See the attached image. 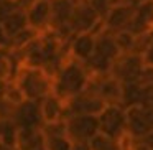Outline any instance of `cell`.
Returning <instances> with one entry per match:
<instances>
[{
  "instance_id": "cell-1",
  "label": "cell",
  "mask_w": 153,
  "mask_h": 150,
  "mask_svg": "<svg viewBox=\"0 0 153 150\" xmlns=\"http://www.w3.org/2000/svg\"><path fill=\"white\" fill-rule=\"evenodd\" d=\"M89 79L91 73L86 64L68 58L53 78V94L63 101H69L86 91Z\"/></svg>"
},
{
  "instance_id": "cell-2",
  "label": "cell",
  "mask_w": 153,
  "mask_h": 150,
  "mask_svg": "<svg viewBox=\"0 0 153 150\" xmlns=\"http://www.w3.org/2000/svg\"><path fill=\"white\" fill-rule=\"evenodd\" d=\"M13 83L18 86L25 101L41 102L45 97L53 94V78L48 76L43 69L22 66L13 78Z\"/></svg>"
},
{
  "instance_id": "cell-3",
  "label": "cell",
  "mask_w": 153,
  "mask_h": 150,
  "mask_svg": "<svg viewBox=\"0 0 153 150\" xmlns=\"http://www.w3.org/2000/svg\"><path fill=\"white\" fill-rule=\"evenodd\" d=\"M68 30L73 37L82 33H99L102 30V20L91 8L87 0H77L68 23Z\"/></svg>"
},
{
  "instance_id": "cell-4",
  "label": "cell",
  "mask_w": 153,
  "mask_h": 150,
  "mask_svg": "<svg viewBox=\"0 0 153 150\" xmlns=\"http://www.w3.org/2000/svg\"><path fill=\"white\" fill-rule=\"evenodd\" d=\"M99 120V134L109 137L112 140H122L127 134V119L125 109L119 104H109L105 109L97 116Z\"/></svg>"
},
{
  "instance_id": "cell-5",
  "label": "cell",
  "mask_w": 153,
  "mask_h": 150,
  "mask_svg": "<svg viewBox=\"0 0 153 150\" xmlns=\"http://www.w3.org/2000/svg\"><path fill=\"white\" fill-rule=\"evenodd\" d=\"M127 134L135 140H142L153 132V107L133 106L125 109Z\"/></svg>"
},
{
  "instance_id": "cell-6",
  "label": "cell",
  "mask_w": 153,
  "mask_h": 150,
  "mask_svg": "<svg viewBox=\"0 0 153 150\" xmlns=\"http://www.w3.org/2000/svg\"><path fill=\"white\" fill-rule=\"evenodd\" d=\"M143 68H145V64H143L142 54L125 53L117 58L109 74L112 78H115L120 84H132V83H138Z\"/></svg>"
},
{
  "instance_id": "cell-7",
  "label": "cell",
  "mask_w": 153,
  "mask_h": 150,
  "mask_svg": "<svg viewBox=\"0 0 153 150\" xmlns=\"http://www.w3.org/2000/svg\"><path fill=\"white\" fill-rule=\"evenodd\" d=\"M66 122V137L71 142L76 140H91L99 134V120L96 116H71L64 119Z\"/></svg>"
},
{
  "instance_id": "cell-8",
  "label": "cell",
  "mask_w": 153,
  "mask_h": 150,
  "mask_svg": "<svg viewBox=\"0 0 153 150\" xmlns=\"http://www.w3.org/2000/svg\"><path fill=\"white\" fill-rule=\"evenodd\" d=\"M105 106L107 104L102 99L84 91V93L74 96L73 99L66 101V117H71V116H96L97 117L105 109Z\"/></svg>"
},
{
  "instance_id": "cell-9",
  "label": "cell",
  "mask_w": 153,
  "mask_h": 150,
  "mask_svg": "<svg viewBox=\"0 0 153 150\" xmlns=\"http://www.w3.org/2000/svg\"><path fill=\"white\" fill-rule=\"evenodd\" d=\"M10 120L18 129H41L43 127V119H41L40 102L23 101L22 104L13 107Z\"/></svg>"
},
{
  "instance_id": "cell-10",
  "label": "cell",
  "mask_w": 153,
  "mask_h": 150,
  "mask_svg": "<svg viewBox=\"0 0 153 150\" xmlns=\"http://www.w3.org/2000/svg\"><path fill=\"white\" fill-rule=\"evenodd\" d=\"M27 23L31 30L43 35L51 27V5L50 0H35L30 7L25 8Z\"/></svg>"
},
{
  "instance_id": "cell-11",
  "label": "cell",
  "mask_w": 153,
  "mask_h": 150,
  "mask_svg": "<svg viewBox=\"0 0 153 150\" xmlns=\"http://www.w3.org/2000/svg\"><path fill=\"white\" fill-rule=\"evenodd\" d=\"M135 8L137 5H132V4H125V5H119V7L110 8L107 17L102 20L104 31H109L112 35L119 33V31H125L133 20Z\"/></svg>"
},
{
  "instance_id": "cell-12",
  "label": "cell",
  "mask_w": 153,
  "mask_h": 150,
  "mask_svg": "<svg viewBox=\"0 0 153 150\" xmlns=\"http://www.w3.org/2000/svg\"><path fill=\"white\" fill-rule=\"evenodd\" d=\"M94 48H96V33H82V35H74L69 40L68 45V51H69V58L79 61V63L86 64L94 54Z\"/></svg>"
},
{
  "instance_id": "cell-13",
  "label": "cell",
  "mask_w": 153,
  "mask_h": 150,
  "mask_svg": "<svg viewBox=\"0 0 153 150\" xmlns=\"http://www.w3.org/2000/svg\"><path fill=\"white\" fill-rule=\"evenodd\" d=\"M40 110L43 124L59 122V120H64V117H66V101H63L54 94H50L40 102Z\"/></svg>"
},
{
  "instance_id": "cell-14",
  "label": "cell",
  "mask_w": 153,
  "mask_h": 150,
  "mask_svg": "<svg viewBox=\"0 0 153 150\" xmlns=\"http://www.w3.org/2000/svg\"><path fill=\"white\" fill-rule=\"evenodd\" d=\"M17 150H46L45 135L41 129H18L17 135Z\"/></svg>"
},
{
  "instance_id": "cell-15",
  "label": "cell",
  "mask_w": 153,
  "mask_h": 150,
  "mask_svg": "<svg viewBox=\"0 0 153 150\" xmlns=\"http://www.w3.org/2000/svg\"><path fill=\"white\" fill-rule=\"evenodd\" d=\"M0 25H2L5 35L8 37V41H10V38H13L15 35H18L20 31H23L25 28H28L27 17H25V10L13 12L10 17H7Z\"/></svg>"
},
{
  "instance_id": "cell-16",
  "label": "cell",
  "mask_w": 153,
  "mask_h": 150,
  "mask_svg": "<svg viewBox=\"0 0 153 150\" xmlns=\"http://www.w3.org/2000/svg\"><path fill=\"white\" fill-rule=\"evenodd\" d=\"M18 69L10 58V50H0V83L13 81Z\"/></svg>"
},
{
  "instance_id": "cell-17",
  "label": "cell",
  "mask_w": 153,
  "mask_h": 150,
  "mask_svg": "<svg viewBox=\"0 0 153 150\" xmlns=\"http://www.w3.org/2000/svg\"><path fill=\"white\" fill-rule=\"evenodd\" d=\"M38 37H40V33H36L35 30H31V28L28 27V28H25L23 31H20L18 35H15L13 38H10V41H8V50L22 51L25 46H28L33 40H36Z\"/></svg>"
},
{
  "instance_id": "cell-18",
  "label": "cell",
  "mask_w": 153,
  "mask_h": 150,
  "mask_svg": "<svg viewBox=\"0 0 153 150\" xmlns=\"http://www.w3.org/2000/svg\"><path fill=\"white\" fill-rule=\"evenodd\" d=\"M17 135H18V127L15 125L12 120H4V124H2V137H0V143L5 145V147H10V149H15Z\"/></svg>"
},
{
  "instance_id": "cell-19",
  "label": "cell",
  "mask_w": 153,
  "mask_h": 150,
  "mask_svg": "<svg viewBox=\"0 0 153 150\" xmlns=\"http://www.w3.org/2000/svg\"><path fill=\"white\" fill-rule=\"evenodd\" d=\"M91 150H123L119 140H112L109 137L97 134L92 140H91Z\"/></svg>"
},
{
  "instance_id": "cell-20",
  "label": "cell",
  "mask_w": 153,
  "mask_h": 150,
  "mask_svg": "<svg viewBox=\"0 0 153 150\" xmlns=\"http://www.w3.org/2000/svg\"><path fill=\"white\" fill-rule=\"evenodd\" d=\"M46 150H73L71 140L66 135H45Z\"/></svg>"
},
{
  "instance_id": "cell-21",
  "label": "cell",
  "mask_w": 153,
  "mask_h": 150,
  "mask_svg": "<svg viewBox=\"0 0 153 150\" xmlns=\"http://www.w3.org/2000/svg\"><path fill=\"white\" fill-rule=\"evenodd\" d=\"M5 101L12 104V106H18L25 101L23 94L20 93L18 86L13 83V81H8V86H7V91H5Z\"/></svg>"
},
{
  "instance_id": "cell-22",
  "label": "cell",
  "mask_w": 153,
  "mask_h": 150,
  "mask_svg": "<svg viewBox=\"0 0 153 150\" xmlns=\"http://www.w3.org/2000/svg\"><path fill=\"white\" fill-rule=\"evenodd\" d=\"M17 10H22L18 0H0V23Z\"/></svg>"
},
{
  "instance_id": "cell-23",
  "label": "cell",
  "mask_w": 153,
  "mask_h": 150,
  "mask_svg": "<svg viewBox=\"0 0 153 150\" xmlns=\"http://www.w3.org/2000/svg\"><path fill=\"white\" fill-rule=\"evenodd\" d=\"M87 4L91 5V8L96 12L100 20H104V18L107 17V13L110 12L109 0H87Z\"/></svg>"
},
{
  "instance_id": "cell-24",
  "label": "cell",
  "mask_w": 153,
  "mask_h": 150,
  "mask_svg": "<svg viewBox=\"0 0 153 150\" xmlns=\"http://www.w3.org/2000/svg\"><path fill=\"white\" fill-rule=\"evenodd\" d=\"M142 58H143V64H145V66L153 68V45H150V46L143 51Z\"/></svg>"
},
{
  "instance_id": "cell-25",
  "label": "cell",
  "mask_w": 153,
  "mask_h": 150,
  "mask_svg": "<svg viewBox=\"0 0 153 150\" xmlns=\"http://www.w3.org/2000/svg\"><path fill=\"white\" fill-rule=\"evenodd\" d=\"M73 150H91V142L87 140H76V142H71Z\"/></svg>"
},
{
  "instance_id": "cell-26",
  "label": "cell",
  "mask_w": 153,
  "mask_h": 150,
  "mask_svg": "<svg viewBox=\"0 0 153 150\" xmlns=\"http://www.w3.org/2000/svg\"><path fill=\"white\" fill-rule=\"evenodd\" d=\"M0 50H8V37L5 35L2 25H0Z\"/></svg>"
},
{
  "instance_id": "cell-27",
  "label": "cell",
  "mask_w": 153,
  "mask_h": 150,
  "mask_svg": "<svg viewBox=\"0 0 153 150\" xmlns=\"http://www.w3.org/2000/svg\"><path fill=\"white\" fill-rule=\"evenodd\" d=\"M140 143H143V145H145L148 150H153V132L148 134L146 137H143V139L140 140Z\"/></svg>"
},
{
  "instance_id": "cell-28",
  "label": "cell",
  "mask_w": 153,
  "mask_h": 150,
  "mask_svg": "<svg viewBox=\"0 0 153 150\" xmlns=\"http://www.w3.org/2000/svg\"><path fill=\"white\" fill-rule=\"evenodd\" d=\"M2 124H4V120L0 119V137H2Z\"/></svg>"
}]
</instances>
